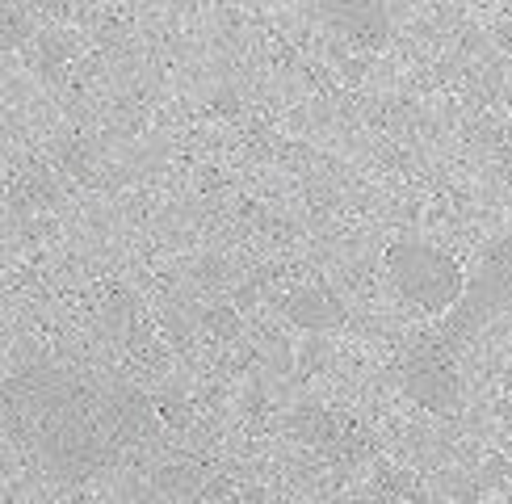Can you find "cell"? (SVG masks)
<instances>
[{"instance_id":"7","label":"cell","mask_w":512,"mask_h":504,"mask_svg":"<svg viewBox=\"0 0 512 504\" xmlns=\"http://www.w3.org/2000/svg\"><path fill=\"white\" fill-rule=\"evenodd\" d=\"M152 488L164 500H189L202 488V471L194 462H164V467H156V475H152Z\"/></svg>"},{"instance_id":"3","label":"cell","mask_w":512,"mask_h":504,"mask_svg":"<svg viewBox=\"0 0 512 504\" xmlns=\"http://www.w3.org/2000/svg\"><path fill=\"white\" fill-rule=\"evenodd\" d=\"M382 265H387V278L395 282V290L403 299L416 303L429 315H450L466 290L462 265L450 257V252L420 244V240H395L387 252H382Z\"/></svg>"},{"instance_id":"6","label":"cell","mask_w":512,"mask_h":504,"mask_svg":"<svg viewBox=\"0 0 512 504\" xmlns=\"http://www.w3.org/2000/svg\"><path fill=\"white\" fill-rule=\"evenodd\" d=\"M324 17L357 42H382L387 38V9H378V5H328Z\"/></svg>"},{"instance_id":"5","label":"cell","mask_w":512,"mask_h":504,"mask_svg":"<svg viewBox=\"0 0 512 504\" xmlns=\"http://www.w3.org/2000/svg\"><path fill=\"white\" fill-rule=\"evenodd\" d=\"M286 315H290V324L298 328H307V332H328L340 324V307L328 290H319V286H298L286 294Z\"/></svg>"},{"instance_id":"1","label":"cell","mask_w":512,"mask_h":504,"mask_svg":"<svg viewBox=\"0 0 512 504\" xmlns=\"http://www.w3.org/2000/svg\"><path fill=\"white\" fill-rule=\"evenodd\" d=\"M5 433L42 471L93 479L152 433V404L118 374L30 366L5 378Z\"/></svg>"},{"instance_id":"8","label":"cell","mask_w":512,"mask_h":504,"mask_svg":"<svg viewBox=\"0 0 512 504\" xmlns=\"http://www.w3.org/2000/svg\"><path fill=\"white\" fill-rule=\"evenodd\" d=\"M290 429L303 437L307 446H319V450H328L332 441H336V420L324 408H298L290 416Z\"/></svg>"},{"instance_id":"2","label":"cell","mask_w":512,"mask_h":504,"mask_svg":"<svg viewBox=\"0 0 512 504\" xmlns=\"http://www.w3.org/2000/svg\"><path fill=\"white\" fill-rule=\"evenodd\" d=\"M512 315V236L496 240L479 257L475 273H466V290L458 307L441 320V341L454 353L466 349L483 328H492L496 320Z\"/></svg>"},{"instance_id":"4","label":"cell","mask_w":512,"mask_h":504,"mask_svg":"<svg viewBox=\"0 0 512 504\" xmlns=\"http://www.w3.org/2000/svg\"><path fill=\"white\" fill-rule=\"evenodd\" d=\"M454 349L441 336H420L412 345L408 362H403V391H408L420 408L450 416L462 404V383L454 366Z\"/></svg>"}]
</instances>
